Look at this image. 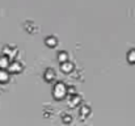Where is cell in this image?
<instances>
[{
    "label": "cell",
    "instance_id": "8",
    "mask_svg": "<svg viewBox=\"0 0 135 126\" xmlns=\"http://www.w3.org/2000/svg\"><path fill=\"white\" fill-rule=\"evenodd\" d=\"M24 26H25V28H26V29H28L29 32H32V33H33V32L36 30V29H37V25H36V24H34L33 21H29V20H28V21L25 22V25H24Z\"/></svg>",
    "mask_w": 135,
    "mask_h": 126
},
{
    "label": "cell",
    "instance_id": "13",
    "mask_svg": "<svg viewBox=\"0 0 135 126\" xmlns=\"http://www.w3.org/2000/svg\"><path fill=\"white\" fill-rule=\"evenodd\" d=\"M8 79V72L3 68H0V82H4Z\"/></svg>",
    "mask_w": 135,
    "mask_h": 126
},
{
    "label": "cell",
    "instance_id": "3",
    "mask_svg": "<svg viewBox=\"0 0 135 126\" xmlns=\"http://www.w3.org/2000/svg\"><path fill=\"white\" fill-rule=\"evenodd\" d=\"M8 68H9V71H20L21 68H22V64H21V62H18V60H12L11 63H8Z\"/></svg>",
    "mask_w": 135,
    "mask_h": 126
},
{
    "label": "cell",
    "instance_id": "1",
    "mask_svg": "<svg viewBox=\"0 0 135 126\" xmlns=\"http://www.w3.org/2000/svg\"><path fill=\"white\" fill-rule=\"evenodd\" d=\"M66 93V85L63 82H58L54 85V95L55 97H62Z\"/></svg>",
    "mask_w": 135,
    "mask_h": 126
},
{
    "label": "cell",
    "instance_id": "11",
    "mask_svg": "<svg viewBox=\"0 0 135 126\" xmlns=\"http://www.w3.org/2000/svg\"><path fill=\"white\" fill-rule=\"evenodd\" d=\"M58 59L60 60V63H62V62H66V60H68V54H67L66 51H59Z\"/></svg>",
    "mask_w": 135,
    "mask_h": 126
},
{
    "label": "cell",
    "instance_id": "9",
    "mask_svg": "<svg viewBox=\"0 0 135 126\" xmlns=\"http://www.w3.org/2000/svg\"><path fill=\"white\" fill-rule=\"evenodd\" d=\"M90 112L89 106L87 105V104H84V105H81V108H80V114L83 116V117H85V116H88Z\"/></svg>",
    "mask_w": 135,
    "mask_h": 126
},
{
    "label": "cell",
    "instance_id": "6",
    "mask_svg": "<svg viewBox=\"0 0 135 126\" xmlns=\"http://www.w3.org/2000/svg\"><path fill=\"white\" fill-rule=\"evenodd\" d=\"M45 78H46V80H52L55 78V71L52 68H47L45 71Z\"/></svg>",
    "mask_w": 135,
    "mask_h": 126
},
{
    "label": "cell",
    "instance_id": "5",
    "mask_svg": "<svg viewBox=\"0 0 135 126\" xmlns=\"http://www.w3.org/2000/svg\"><path fill=\"white\" fill-rule=\"evenodd\" d=\"M79 101H80V96L78 93H72L70 96V104L71 105H76V104H79Z\"/></svg>",
    "mask_w": 135,
    "mask_h": 126
},
{
    "label": "cell",
    "instance_id": "10",
    "mask_svg": "<svg viewBox=\"0 0 135 126\" xmlns=\"http://www.w3.org/2000/svg\"><path fill=\"white\" fill-rule=\"evenodd\" d=\"M127 60L131 62V63H135V49H130L129 53H127Z\"/></svg>",
    "mask_w": 135,
    "mask_h": 126
},
{
    "label": "cell",
    "instance_id": "7",
    "mask_svg": "<svg viewBox=\"0 0 135 126\" xmlns=\"http://www.w3.org/2000/svg\"><path fill=\"white\" fill-rule=\"evenodd\" d=\"M45 42L49 45V46H55L56 42H58V40H56V37H54V36H47L45 38Z\"/></svg>",
    "mask_w": 135,
    "mask_h": 126
},
{
    "label": "cell",
    "instance_id": "12",
    "mask_svg": "<svg viewBox=\"0 0 135 126\" xmlns=\"http://www.w3.org/2000/svg\"><path fill=\"white\" fill-rule=\"evenodd\" d=\"M8 58L5 57V55H1L0 57V68H3V67H5V66H8Z\"/></svg>",
    "mask_w": 135,
    "mask_h": 126
},
{
    "label": "cell",
    "instance_id": "14",
    "mask_svg": "<svg viewBox=\"0 0 135 126\" xmlns=\"http://www.w3.org/2000/svg\"><path fill=\"white\" fill-rule=\"evenodd\" d=\"M62 120H63L64 122H70V121L72 120V116H70L68 113H63V116H62Z\"/></svg>",
    "mask_w": 135,
    "mask_h": 126
},
{
    "label": "cell",
    "instance_id": "2",
    "mask_svg": "<svg viewBox=\"0 0 135 126\" xmlns=\"http://www.w3.org/2000/svg\"><path fill=\"white\" fill-rule=\"evenodd\" d=\"M3 53H4V55L7 57H13V55H16L17 54V49L15 47V46H12V45H5L4 47H3Z\"/></svg>",
    "mask_w": 135,
    "mask_h": 126
},
{
    "label": "cell",
    "instance_id": "4",
    "mask_svg": "<svg viewBox=\"0 0 135 126\" xmlns=\"http://www.w3.org/2000/svg\"><path fill=\"white\" fill-rule=\"evenodd\" d=\"M60 68H62L63 71L68 72V71H71V70L74 68V64H72L70 60H66V62H62V63H60Z\"/></svg>",
    "mask_w": 135,
    "mask_h": 126
}]
</instances>
